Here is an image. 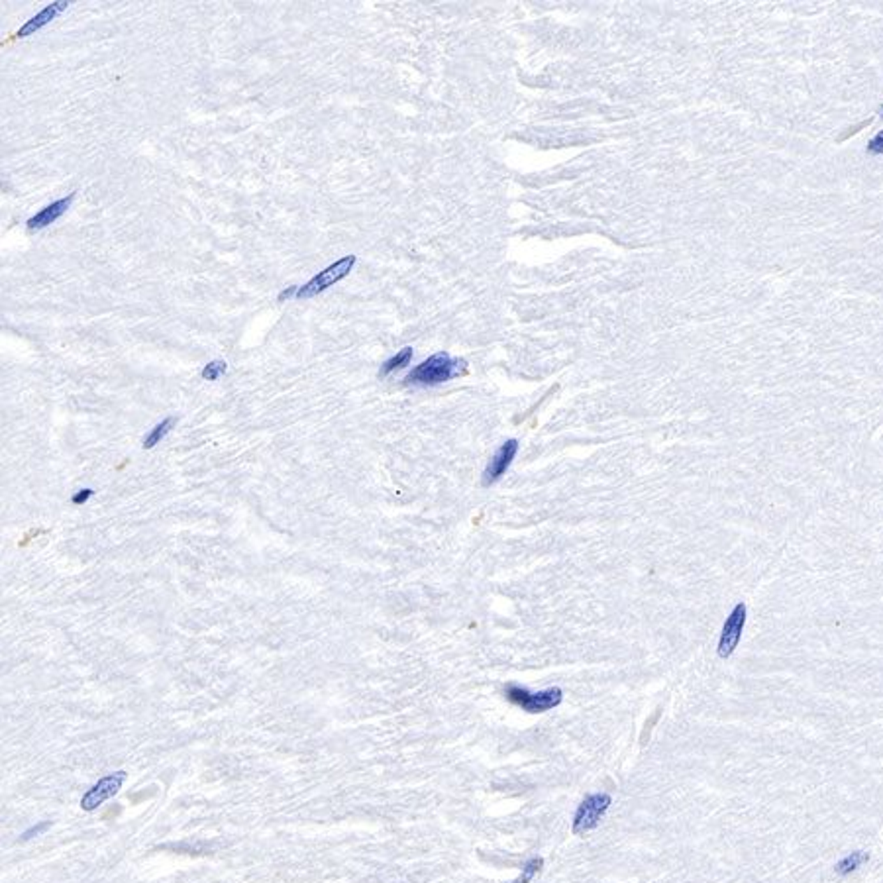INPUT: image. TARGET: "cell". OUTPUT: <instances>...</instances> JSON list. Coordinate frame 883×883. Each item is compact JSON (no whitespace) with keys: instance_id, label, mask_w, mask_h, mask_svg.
<instances>
[{"instance_id":"obj_1","label":"cell","mask_w":883,"mask_h":883,"mask_svg":"<svg viewBox=\"0 0 883 883\" xmlns=\"http://www.w3.org/2000/svg\"><path fill=\"white\" fill-rule=\"evenodd\" d=\"M461 373H466V362L456 359L446 352H440L424 359L420 365H416L415 369L406 375L405 381L408 385L434 387V385L447 383Z\"/></svg>"},{"instance_id":"obj_2","label":"cell","mask_w":883,"mask_h":883,"mask_svg":"<svg viewBox=\"0 0 883 883\" xmlns=\"http://www.w3.org/2000/svg\"><path fill=\"white\" fill-rule=\"evenodd\" d=\"M507 699H509L512 705L520 706L526 713H546V711H550L554 706L560 705L561 699H563V693H561L560 687H551V689H546V691L532 693V691L524 689V687L509 685L507 687Z\"/></svg>"},{"instance_id":"obj_3","label":"cell","mask_w":883,"mask_h":883,"mask_svg":"<svg viewBox=\"0 0 883 883\" xmlns=\"http://www.w3.org/2000/svg\"><path fill=\"white\" fill-rule=\"evenodd\" d=\"M611 803H613V799L607 793H595V795L585 797L581 805L575 810V817H573V834L581 836V834H587L593 829H597V824L603 819L604 812L609 810Z\"/></svg>"},{"instance_id":"obj_4","label":"cell","mask_w":883,"mask_h":883,"mask_svg":"<svg viewBox=\"0 0 883 883\" xmlns=\"http://www.w3.org/2000/svg\"><path fill=\"white\" fill-rule=\"evenodd\" d=\"M353 265H355V255H346V258H342L340 261H336V263H332V265H328L324 271H320V273H318L316 277H312L306 285L299 287L297 297H299V299H311V297H314V295L326 291L328 287H332L334 283H338V281H342L343 277H348Z\"/></svg>"},{"instance_id":"obj_5","label":"cell","mask_w":883,"mask_h":883,"mask_svg":"<svg viewBox=\"0 0 883 883\" xmlns=\"http://www.w3.org/2000/svg\"><path fill=\"white\" fill-rule=\"evenodd\" d=\"M746 624V604L738 603L734 611L728 614L725 621L722 632H720V640H718V655L722 660H727L732 655V652L738 648V642L742 638V630Z\"/></svg>"},{"instance_id":"obj_6","label":"cell","mask_w":883,"mask_h":883,"mask_svg":"<svg viewBox=\"0 0 883 883\" xmlns=\"http://www.w3.org/2000/svg\"><path fill=\"white\" fill-rule=\"evenodd\" d=\"M517 454H519V440H507L495 452V456L489 459L487 468L483 471V487H491L493 483H497L505 475V471L510 468Z\"/></svg>"},{"instance_id":"obj_7","label":"cell","mask_w":883,"mask_h":883,"mask_svg":"<svg viewBox=\"0 0 883 883\" xmlns=\"http://www.w3.org/2000/svg\"><path fill=\"white\" fill-rule=\"evenodd\" d=\"M126 781V771H116L112 776H108V778H104L101 780L96 785H94L93 789L87 791V795H84L83 799H81V807L84 810H94L98 805H103L104 801H108L110 797H114L116 793L120 791L122 787V783Z\"/></svg>"},{"instance_id":"obj_8","label":"cell","mask_w":883,"mask_h":883,"mask_svg":"<svg viewBox=\"0 0 883 883\" xmlns=\"http://www.w3.org/2000/svg\"><path fill=\"white\" fill-rule=\"evenodd\" d=\"M73 197L75 195H69V197L65 198H59V200H55L52 202L50 207H45L43 210H40L36 216H31L28 220V228L30 230H42V228H47L50 224H53L57 218H61L63 214L67 212V208L71 207V202H73Z\"/></svg>"},{"instance_id":"obj_9","label":"cell","mask_w":883,"mask_h":883,"mask_svg":"<svg viewBox=\"0 0 883 883\" xmlns=\"http://www.w3.org/2000/svg\"><path fill=\"white\" fill-rule=\"evenodd\" d=\"M67 6H69V2H53L50 6H45L40 14H36L31 20H28L22 26L18 34H16V38H28L34 31L42 30L43 26H47L55 16H59L63 10H67Z\"/></svg>"},{"instance_id":"obj_10","label":"cell","mask_w":883,"mask_h":883,"mask_svg":"<svg viewBox=\"0 0 883 883\" xmlns=\"http://www.w3.org/2000/svg\"><path fill=\"white\" fill-rule=\"evenodd\" d=\"M870 860V854L868 852H862V850H856V852L848 854L846 858H842L840 862L836 863V868H834V872L838 873V875H848V873L856 872L863 862H868Z\"/></svg>"},{"instance_id":"obj_11","label":"cell","mask_w":883,"mask_h":883,"mask_svg":"<svg viewBox=\"0 0 883 883\" xmlns=\"http://www.w3.org/2000/svg\"><path fill=\"white\" fill-rule=\"evenodd\" d=\"M410 359H413V348H403L401 352L393 355L391 359H387L383 365H381V371L379 375L381 377H387L389 373H393L396 369H403L406 365L410 364Z\"/></svg>"},{"instance_id":"obj_12","label":"cell","mask_w":883,"mask_h":883,"mask_svg":"<svg viewBox=\"0 0 883 883\" xmlns=\"http://www.w3.org/2000/svg\"><path fill=\"white\" fill-rule=\"evenodd\" d=\"M173 426H175V418H173V416H169V418H165L163 422H159V424H157V426L154 428L149 434H147L146 440H144V450H151L154 446H157V444H159V442H161V440H163V438L171 432V428Z\"/></svg>"},{"instance_id":"obj_13","label":"cell","mask_w":883,"mask_h":883,"mask_svg":"<svg viewBox=\"0 0 883 883\" xmlns=\"http://www.w3.org/2000/svg\"><path fill=\"white\" fill-rule=\"evenodd\" d=\"M542 866H544V860H542V858H538V856H536V858H532V860H528V862L524 863L522 873H520L519 877H517L512 883H530L532 882V877L540 872Z\"/></svg>"},{"instance_id":"obj_14","label":"cell","mask_w":883,"mask_h":883,"mask_svg":"<svg viewBox=\"0 0 883 883\" xmlns=\"http://www.w3.org/2000/svg\"><path fill=\"white\" fill-rule=\"evenodd\" d=\"M226 369H228V365L226 362H210L208 365H205V369H202V379H207V381H216L220 375L226 373Z\"/></svg>"},{"instance_id":"obj_15","label":"cell","mask_w":883,"mask_h":883,"mask_svg":"<svg viewBox=\"0 0 883 883\" xmlns=\"http://www.w3.org/2000/svg\"><path fill=\"white\" fill-rule=\"evenodd\" d=\"M868 149H870L872 154H880V156H882V154H883V130L880 132V134L875 135V138H873L872 142H870V146H868Z\"/></svg>"},{"instance_id":"obj_16","label":"cell","mask_w":883,"mask_h":883,"mask_svg":"<svg viewBox=\"0 0 883 883\" xmlns=\"http://www.w3.org/2000/svg\"><path fill=\"white\" fill-rule=\"evenodd\" d=\"M50 826H52V822H50V821L42 822V824H38V826H31L30 831L24 832V840H28V838H31V836H38V834H42V832L45 831V829H50Z\"/></svg>"},{"instance_id":"obj_17","label":"cell","mask_w":883,"mask_h":883,"mask_svg":"<svg viewBox=\"0 0 883 883\" xmlns=\"http://www.w3.org/2000/svg\"><path fill=\"white\" fill-rule=\"evenodd\" d=\"M93 493H94L93 489H81L77 495H73V499L71 500H73V505H83V503H87V500L93 497Z\"/></svg>"},{"instance_id":"obj_18","label":"cell","mask_w":883,"mask_h":883,"mask_svg":"<svg viewBox=\"0 0 883 883\" xmlns=\"http://www.w3.org/2000/svg\"><path fill=\"white\" fill-rule=\"evenodd\" d=\"M297 291H299V287H289V289H285V291L279 295V301L283 302L285 299H289V297H292V295H297Z\"/></svg>"},{"instance_id":"obj_19","label":"cell","mask_w":883,"mask_h":883,"mask_svg":"<svg viewBox=\"0 0 883 883\" xmlns=\"http://www.w3.org/2000/svg\"><path fill=\"white\" fill-rule=\"evenodd\" d=\"M882 112H883V106H882Z\"/></svg>"}]
</instances>
